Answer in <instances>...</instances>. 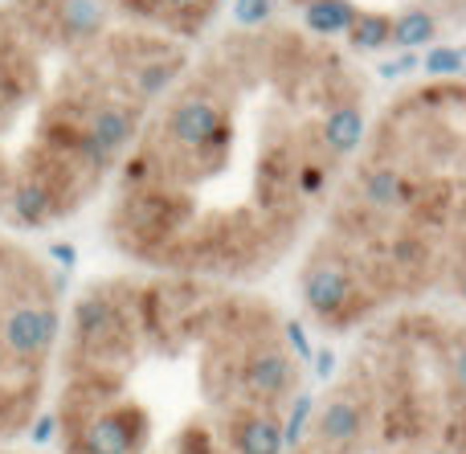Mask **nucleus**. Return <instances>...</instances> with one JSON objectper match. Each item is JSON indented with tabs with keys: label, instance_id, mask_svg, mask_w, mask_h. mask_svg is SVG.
Wrapping results in <instances>:
<instances>
[{
	"label": "nucleus",
	"instance_id": "5701e85b",
	"mask_svg": "<svg viewBox=\"0 0 466 454\" xmlns=\"http://www.w3.org/2000/svg\"><path fill=\"white\" fill-rule=\"evenodd\" d=\"M287 340H290V352H295L299 360H311V340H307V332H303V324L299 319H287Z\"/></svg>",
	"mask_w": 466,
	"mask_h": 454
},
{
	"label": "nucleus",
	"instance_id": "39448f33",
	"mask_svg": "<svg viewBox=\"0 0 466 454\" xmlns=\"http://www.w3.org/2000/svg\"><path fill=\"white\" fill-rule=\"evenodd\" d=\"M299 295L319 319H339L356 303V283L339 262H311L299 278Z\"/></svg>",
	"mask_w": 466,
	"mask_h": 454
},
{
	"label": "nucleus",
	"instance_id": "aec40b11",
	"mask_svg": "<svg viewBox=\"0 0 466 454\" xmlns=\"http://www.w3.org/2000/svg\"><path fill=\"white\" fill-rule=\"evenodd\" d=\"M274 16V0H233V21L241 29H258Z\"/></svg>",
	"mask_w": 466,
	"mask_h": 454
},
{
	"label": "nucleus",
	"instance_id": "393cba45",
	"mask_svg": "<svg viewBox=\"0 0 466 454\" xmlns=\"http://www.w3.org/2000/svg\"><path fill=\"white\" fill-rule=\"evenodd\" d=\"M307 365L315 368V377H319V381H328V377L336 373V352L319 348V352H311V360H307Z\"/></svg>",
	"mask_w": 466,
	"mask_h": 454
},
{
	"label": "nucleus",
	"instance_id": "7ed1b4c3",
	"mask_svg": "<svg viewBox=\"0 0 466 454\" xmlns=\"http://www.w3.org/2000/svg\"><path fill=\"white\" fill-rule=\"evenodd\" d=\"M164 131L172 144H180L185 152H205V147L229 139V119L213 98H180L164 115Z\"/></svg>",
	"mask_w": 466,
	"mask_h": 454
},
{
	"label": "nucleus",
	"instance_id": "a211bd4d",
	"mask_svg": "<svg viewBox=\"0 0 466 454\" xmlns=\"http://www.w3.org/2000/svg\"><path fill=\"white\" fill-rule=\"evenodd\" d=\"M131 82H136L139 98H160L177 82V62H147V66H139Z\"/></svg>",
	"mask_w": 466,
	"mask_h": 454
},
{
	"label": "nucleus",
	"instance_id": "412c9836",
	"mask_svg": "<svg viewBox=\"0 0 466 454\" xmlns=\"http://www.w3.org/2000/svg\"><path fill=\"white\" fill-rule=\"evenodd\" d=\"M323 185H328L323 164H303V168H299V193H303V197H319Z\"/></svg>",
	"mask_w": 466,
	"mask_h": 454
},
{
	"label": "nucleus",
	"instance_id": "c756f323",
	"mask_svg": "<svg viewBox=\"0 0 466 454\" xmlns=\"http://www.w3.org/2000/svg\"><path fill=\"white\" fill-rule=\"evenodd\" d=\"M0 106H5V90H0Z\"/></svg>",
	"mask_w": 466,
	"mask_h": 454
},
{
	"label": "nucleus",
	"instance_id": "cd10ccee",
	"mask_svg": "<svg viewBox=\"0 0 466 454\" xmlns=\"http://www.w3.org/2000/svg\"><path fill=\"white\" fill-rule=\"evenodd\" d=\"M164 5H168L172 13H188V8H197L201 0H164Z\"/></svg>",
	"mask_w": 466,
	"mask_h": 454
},
{
	"label": "nucleus",
	"instance_id": "9d476101",
	"mask_svg": "<svg viewBox=\"0 0 466 454\" xmlns=\"http://www.w3.org/2000/svg\"><path fill=\"white\" fill-rule=\"evenodd\" d=\"M57 33L70 45H86L106 29V5L103 0H57L54 5Z\"/></svg>",
	"mask_w": 466,
	"mask_h": 454
},
{
	"label": "nucleus",
	"instance_id": "2eb2a0df",
	"mask_svg": "<svg viewBox=\"0 0 466 454\" xmlns=\"http://www.w3.org/2000/svg\"><path fill=\"white\" fill-rule=\"evenodd\" d=\"M344 37H348V45H352L356 54H377V49H389V13H356Z\"/></svg>",
	"mask_w": 466,
	"mask_h": 454
},
{
	"label": "nucleus",
	"instance_id": "f3484780",
	"mask_svg": "<svg viewBox=\"0 0 466 454\" xmlns=\"http://www.w3.org/2000/svg\"><path fill=\"white\" fill-rule=\"evenodd\" d=\"M418 66L430 78H454V74L466 70V49L462 45H430Z\"/></svg>",
	"mask_w": 466,
	"mask_h": 454
},
{
	"label": "nucleus",
	"instance_id": "bb28decb",
	"mask_svg": "<svg viewBox=\"0 0 466 454\" xmlns=\"http://www.w3.org/2000/svg\"><path fill=\"white\" fill-rule=\"evenodd\" d=\"M49 258H57L66 270H70L74 262H78V254H74V246H70V242H54V246H49Z\"/></svg>",
	"mask_w": 466,
	"mask_h": 454
},
{
	"label": "nucleus",
	"instance_id": "dca6fc26",
	"mask_svg": "<svg viewBox=\"0 0 466 454\" xmlns=\"http://www.w3.org/2000/svg\"><path fill=\"white\" fill-rule=\"evenodd\" d=\"M360 193L372 209H393L405 197V180H401V172H393V168H369L360 180Z\"/></svg>",
	"mask_w": 466,
	"mask_h": 454
},
{
	"label": "nucleus",
	"instance_id": "f8f14e48",
	"mask_svg": "<svg viewBox=\"0 0 466 454\" xmlns=\"http://www.w3.org/2000/svg\"><path fill=\"white\" fill-rule=\"evenodd\" d=\"M364 111L360 106H336V111H328V119H323V147H328L331 156H352L356 147L364 144Z\"/></svg>",
	"mask_w": 466,
	"mask_h": 454
},
{
	"label": "nucleus",
	"instance_id": "6e6552de",
	"mask_svg": "<svg viewBox=\"0 0 466 454\" xmlns=\"http://www.w3.org/2000/svg\"><path fill=\"white\" fill-rule=\"evenodd\" d=\"M364 430V409L356 398L348 393H336L328 406L319 409V422H315V439L328 450H348Z\"/></svg>",
	"mask_w": 466,
	"mask_h": 454
},
{
	"label": "nucleus",
	"instance_id": "2f4dec72",
	"mask_svg": "<svg viewBox=\"0 0 466 454\" xmlns=\"http://www.w3.org/2000/svg\"><path fill=\"white\" fill-rule=\"evenodd\" d=\"M201 454H213V450H201Z\"/></svg>",
	"mask_w": 466,
	"mask_h": 454
},
{
	"label": "nucleus",
	"instance_id": "f257e3e1",
	"mask_svg": "<svg viewBox=\"0 0 466 454\" xmlns=\"http://www.w3.org/2000/svg\"><path fill=\"white\" fill-rule=\"evenodd\" d=\"M131 136H136V111H131V106L106 103V106H95V111L86 115V123H82V131L74 136L70 147L90 164V168H106V164L131 144Z\"/></svg>",
	"mask_w": 466,
	"mask_h": 454
},
{
	"label": "nucleus",
	"instance_id": "c85d7f7f",
	"mask_svg": "<svg viewBox=\"0 0 466 454\" xmlns=\"http://www.w3.org/2000/svg\"><path fill=\"white\" fill-rule=\"evenodd\" d=\"M459 291H462V303H466V270L459 275Z\"/></svg>",
	"mask_w": 466,
	"mask_h": 454
},
{
	"label": "nucleus",
	"instance_id": "7c9ffc66",
	"mask_svg": "<svg viewBox=\"0 0 466 454\" xmlns=\"http://www.w3.org/2000/svg\"><path fill=\"white\" fill-rule=\"evenodd\" d=\"M290 5H303V0H290Z\"/></svg>",
	"mask_w": 466,
	"mask_h": 454
},
{
	"label": "nucleus",
	"instance_id": "1a4fd4ad",
	"mask_svg": "<svg viewBox=\"0 0 466 454\" xmlns=\"http://www.w3.org/2000/svg\"><path fill=\"white\" fill-rule=\"evenodd\" d=\"M229 442L233 454H282V422L274 414L262 409H246V414L233 418L229 426Z\"/></svg>",
	"mask_w": 466,
	"mask_h": 454
},
{
	"label": "nucleus",
	"instance_id": "0eeeda50",
	"mask_svg": "<svg viewBox=\"0 0 466 454\" xmlns=\"http://www.w3.org/2000/svg\"><path fill=\"white\" fill-rule=\"evenodd\" d=\"M57 205L62 201H57L54 185H49L46 177H25V180H16L13 193H8V217L25 229H37V226H46L49 217L62 213Z\"/></svg>",
	"mask_w": 466,
	"mask_h": 454
},
{
	"label": "nucleus",
	"instance_id": "b1692460",
	"mask_svg": "<svg viewBox=\"0 0 466 454\" xmlns=\"http://www.w3.org/2000/svg\"><path fill=\"white\" fill-rule=\"evenodd\" d=\"M54 434H57V418H54V414H41V418H37V422H33L29 439H33V442H37V447H46V442H49V439H54Z\"/></svg>",
	"mask_w": 466,
	"mask_h": 454
},
{
	"label": "nucleus",
	"instance_id": "423d86ee",
	"mask_svg": "<svg viewBox=\"0 0 466 454\" xmlns=\"http://www.w3.org/2000/svg\"><path fill=\"white\" fill-rule=\"evenodd\" d=\"M241 389L254 401H282L295 385V365L282 348H258L254 357L241 365Z\"/></svg>",
	"mask_w": 466,
	"mask_h": 454
},
{
	"label": "nucleus",
	"instance_id": "6ab92c4d",
	"mask_svg": "<svg viewBox=\"0 0 466 454\" xmlns=\"http://www.w3.org/2000/svg\"><path fill=\"white\" fill-rule=\"evenodd\" d=\"M311 409H315V398L311 393H299L295 401H290V414L287 422H282V447L295 450L299 442L307 439V422H311Z\"/></svg>",
	"mask_w": 466,
	"mask_h": 454
},
{
	"label": "nucleus",
	"instance_id": "9b49d317",
	"mask_svg": "<svg viewBox=\"0 0 466 454\" xmlns=\"http://www.w3.org/2000/svg\"><path fill=\"white\" fill-rule=\"evenodd\" d=\"M115 328H119V311H115V303H106L103 295H86V299L74 308V332H78L82 344H106L115 336Z\"/></svg>",
	"mask_w": 466,
	"mask_h": 454
},
{
	"label": "nucleus",
	"instance_id": "ddd939ff",
	"mask_svg": "<svg viewBox=\"0 0 466 454\" xmlns=\"http://www.w3.org/2000/svg\"><path fill=\"white\" fill-rule=\"evenodd\" d=\"M438 41V16L430 8L413 5L405 13L389 16V45L393 49H421Z\"/></svg>",
	"mask_w": 466,
	"mask_h": 454
},
{
	"label": "nucleus",
	"instance_id": "4be33fe9",
	"mask_svg": "<svg viewBox=\"0 0 466 454\" xmlns=\"http://www.w3.org/2000/svg\"><path fill=\"white\" fill-rule=\"evenodd\" d=\"M413 70H418V54H413V49H401L393 62L380 66V78H401V74H413Z\"/></svg>",
	"mask_w": 466,
	"mask_h": 454
},
{
	"label": "nucleus",
	"instance_id": "a878e982",
	"mask_svg": "<svg viewBox=\"0 0 466 454\" xmlns=\"http://www.w3.org/2000/svg\"><path fill=\"white\" fill-rule=\"evenodd\" d=\"M451 377H454V385L466 393V340L454 344V352H451Z\"/></svg>",
	"mask_w": 466,
	"mask_h": 454
},
{
	"label": "nucleus",
	"instance_id": "20e7f679",
	"mask_svg": "<svg viewBox=\"0 0 466 454\" xmlns=\"http://www.w3.org/2000/svg\"><path fill=\"white\" fill-rule=\"evenodd\" d=\"M147 434V418L139 406H115L95 414L78 434L82 454H136Z\"/></svg>",
	"mask_w": 466,
	"mask_h": 454
},
{
	"label": "nucleus",
	"instance_id": "f03ea898",
	"mask_svg": "<svg viewBox=\"0 0 466 454\" xmlns=\"http://www.w3.org/2000/svg\"><path fill=\"white\" fill-rule=\"evenodd\" d=\"M57 340V311L49 303H13L0 319V348L13 360H37Z\"/></svg>",
	"mask_w": 466,
	"mask_h": 454
},
{
	"label": "nucleus",
	"instance_id": "4468645a",
	"mask_svg": "<svg viewBox=\"0 0 466 454\" xmlns=\"http://www.w3.org/2000/svg\"><path fill=\"white\" fill-rule=\"evenodd\" d=\"M303 25L315 33V37H336V33H348L352 16L360 8L352 0H303Z\"/></svg>",
	"mask_w": 466,
	"mask_h": 454
}]
</instances>
